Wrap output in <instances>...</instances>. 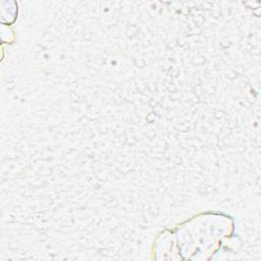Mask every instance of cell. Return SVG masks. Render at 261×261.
I'll return each mask as SVG.
<instances>
[{
  "mask_svg": "<svg viewBox=\"0 0 261 261\" xmlns=\"http://www.w3.org/2000/svg\"><path fill=\"white\" fill-rule=\"evenodd\" d=\"M231 221L220 214H202L185 223L175 231L178 250L187 254L215 252L223 236L229 234Z\"/></svg>",
  "mask_w": 261,
  "mask_h": 261,
  "instance_id": "cell-1",
  "label": "cell"
}]
</instances>
